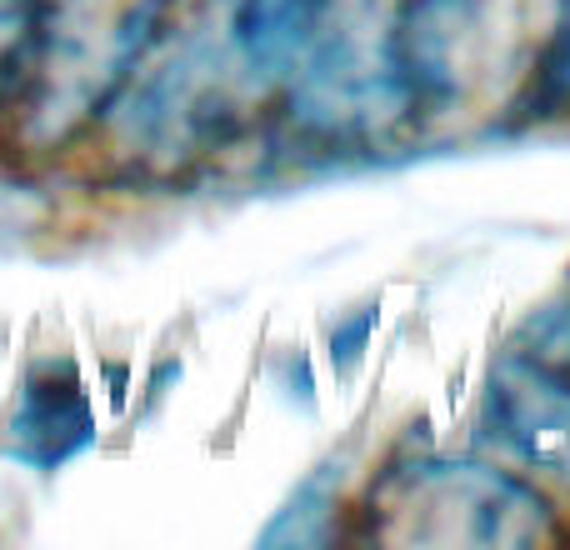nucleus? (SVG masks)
<instances>
[{
  "label": "nucleus",
  "instance_id": "1a4fd4ad",
  "mask_svg": "<svg viewBox=\"0 0 570 550\" xmlns=\"http://www.w3.org/2000/svg\"><path fill=\"white\" fill-rule=\"evenodd\" d=\"M331 481H335V471H331V465H321L311 481L295 485V495L285 501V511L266 526V531H261V546H311V541H325L331 505H335Z\"/></svg>",
  "mask_w": 570,
  "mask_h": 550
},
{
  "label": "nucleus",
  "instance_id": "39448f33",
  "mask_svg": "<svg viewBox=\"0 0 570 550\" xmlns=\"http://www.w3.org/2000/svg\"><path fill=\"white\" fill-rule=\"evenodd\" d=\"M485 435L531 471L570 481V301L525 315L491 361Z\"/></svg>",
  "mask_w": 570,
  "mask_h": 550
},
{
  "label": "nucleus",
  "instance_id": "6e6552de",
  "mask_svg": "<svg viewBox=\"0 0 570 550\" xmlns=\"http://www.w3.org/2000/svg\"><path fill=\"white\" fill-rule=\"evenodd\" d=\"M325 0H230V30L261 86L291 76Z\"/></svg>",
  "mask_w": 570,
  "mask_h": 550
},
{
  "label": "nucleus",
  "instance_id": "f8f14e48",
  "mask_svg": "<svg viewBox=\"0 0 570 550\" xmlns=\"http://www.w3.org/2000/svg\"><path fill=\"white\" fill-rule=\"evenodd\" d=\"M371 331H375V305L355 311L351 321H335V331H331V361H335V371H351V365L361 361L365 345H371Z\"/></svg>",
  "mask_w": 570,
  "mask_h": 550
},
{
  "label": "nucleus",
  "instance_id": "f257e3e1",
  "mask_svg": "<svg viewBox=\"0 0 570 550\" xmlns=\"http://www.w3.org/2000/svg\"><path fill=\"white\" fill-rule=\"evenodd\" d=\"M261 86L246 66L230 30V10H186L170 6L166 26L136 60L126 86L106 106L86 140H106V156L136 166L146 176L180 170L210 156L240 120V90Z\"/></svg>",
  "mask_w": 570,
  "mask_h": 550
},
{
  "label": "nucleus",
  "instance_id": "9b49d317",
  "mask_svg": "<svg viewBox=\"0 0 570 550\" xmlns=\"http://www.w3.org/2000/svg\"><path fill=\"white\" fill-rule=\"evenodd\" d=\"M535 106L541 110H570V0H556L551 40L535 76Z\"/></svg>",
  "mask_w": 570,
  "mask_h": 550
},
{
  "label": "nucleus",
  "instance_id": "423d86ee",
  "mask_svg": "<svg viewBox=\"0 0 570 550\" xmlns=\"http://www.w3.org/2000/svg\"><path fill=\"white\" fill-rule=\"evenodd\" d=\"M515 30V0H401V46L415 116H455Z\"/></svg>",
  "mask_w": 570,
  "mask_h": 550
},
{
  "label": "nucleus",
  "instance_id": "f03ea898",
  "mask_svg": "<svg viewBox=\"0 0 570 550\" xmlns=\"http://www.w3.org/2000/svg\"><path fill=\"white\" fill-rule=\"evenodd\" d=\"M176 0H40L26 70L0 120L30 160L86 146Z\"/></svg>",
  "mask_w": 570,
  "mask_h": 550
},
{
  "label": "nucleus",
  "instance_id": "20e7f679",
  "mask_svg": "<svg viewBox=\"0 0 570 550\" xmlns=\"http://www.w3.org/2000/svg\"><path fill=\"white\" fill-rule=\"evenodd\" d=\"M365 526L381 546L505 550L551 541V505L481 461H411L381 475Z\"/></svg>",
  "mask_w": 570,
  "mask_h": 550
},
{
  "label": "nucleus",
  "instance_id": "0eeeda50",
  "mask_svg": "<svg viewBox=\"0 0 570 550\" xmlns=\"http://www.w3.org/2000/svg\"><path fill=\"white\" fill-rule=\"evenodd\" d=\"M96 445V405L70 355H40L16 385L6 415V455L40 475L66 471Z\"/></svg>",
  "mask_w": 570,
  "mask_h": 550
},
{
  "label": "nucleus",
  "instance_id": "9d476101",
  "mask_svg": "<svg viewBox=\"0 0 570 550\" xmlns=\"http://www.w3.org/2000/svg\"><path fill=\"white\" fill-rule=\"evenodd\" d=\"M36 10H40V0H0V120H6L10 96L20 86V70H26Z\"/></svg>",
  "mask_w": 570,
  "mask_h": 550
},
{
  "label": "nucleus",
  "instance_id": "7ed1b4c3",
  "mask_svg": "<svg viewBox=\"0 0 570 550\" xmlns=\"http://www.w3.org/2000/svg\"><path fill=\"white\" fill-rule=\"evenodd\" d=\"M291 126L331 150L375 146L415 116L401 0H325L291 66Z\"/></svg>",
  "mask_w": 570,
  "mask_h": 550
}]
</instances>
